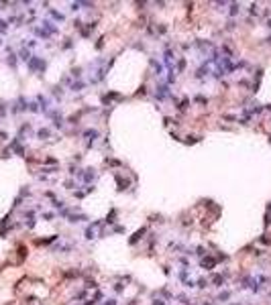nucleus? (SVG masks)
Returning a JSON list of instances; mask_svg holds the SVG:
<instances>
[{
    "label": "nucleus",
    "mask_w": 271,
    "mask_h": 305,
    "mask_svg": "<svg viewBox=\"0 0 271 305\" xmlns=\"http://www.w3.org/2000/svg\"><path fill=\"white\" fill-rule=\"evenodd\" d=\"M200 265H202V269H206V271H210V269H214V266H216V261H214V258H202V262H200Z\"/></svg>",
    "instance_id": "f257e3e1"
},
{
    "label": "nucleus",
    "mask_w": 271,
    "mask_h": 305,
    "mask_svg": "<svg viewBox=\"0 0 271 305\" xmlns=\"http://www.w3.org/2000/svg\"><path fill=\"white\" fill-rule=\"evenodd\" d=\"M143 234H145V228H141V230H137V232H135V236L131 238V244H135L139 240V238H143Z\"/></svg>",
    "instance_id": "f03ea898"
},
{
    "label": "nucleus",
    "mask_w": 271,
    "mask_h": 305,
    "mask_svg": "<svg viewBox=\"0 0 271 305\" xmlns=\"http://www.w3.org/2000/svg\"><path fill=\"white\" fill-rule=\"evenodd\" d=\"M212 283H214L216 287H222V285H224V277H222V275H214V279H212Z\"/></svg>",
    "instance_id": "7ed1b4c3"
},
{
    "label": "nucleus",
    "mask_w": 271,
    "mask_h": 305,
    "mask_svg": "<svg viewBox=\"0 0 271 305\" xmlns=\"http://www.w3.org/2000/svg\"><path fill=\"white\" fill-rule=\"evenodd\" d=\"M198 141H200V136H187V145H190V142H198Z\"/></svg>",
    "instance_id": "20e7f679"
},
{
    "label": "nucleus",
    "mask_w": 271,
    "mask_h": 305,
    "mask_svg": "<svg viewBox=\"0 0 271 305\" xmlns=\"http://www.w3.org/2000/svg\"><path fill=\"white\" fill-rule=\"evenodd\" d=\"M82 86H84V83H74V86H71V90H74V92H80V90H82Z\"/></svg>",
    "instance_id": "39448f33"
},
{
    "label": "nucleus",
    "mask_w": 271,
    "mask_h": 305,
    "mask_svg": "<svg viewBox=\"0 0 271 305\" xmlns=\"http://www.w3.org/2000/svg\"><path fill=\"white\" fill-rule=\"evenodd\" d=\"M206 285H208V281H206V279H200V281H198V287H200V289H204Z\"/></svg>",
    "instance_id": "423d86ee"
},
{
    "label": "nucleus",
    "mask_w": 271,
    "mask_h": 305,
    "mask_svg": "<svg viewBox=\"0 0 271 305\" xmlns=\"http://www.w3.org/2000/svg\"><path fill=\"white\" fill-rule=\"evenodd\" d=\"M228 295H230V293H228V291H224V293H220V297H218V299H228Z\"/></svg>",
    "instance_id": "0eeeda50"
},
{
    "label": "nucleus",
    "mask_w": 271,
    "mask_h": 305,
    "mask_svg": "<svg viewBox=\"0 0 271 305\" xmlns=\"http://www.w3.org/2000/svg\"><path fill=\"white\" fill-rule=\"evenodd\" d=\"M114 289H116V293H120V291H123V283H116V285H114Z\"/></svg>",
    "instance_id": "6e6552de"
},
{
    "label": "nucleus",
    "mask_w": 271,
    "mask_h": 305,
    "mask_svg": "<svg viewBox=\"0 0 271 305\" xmlns=\"http://www.w3.org/2000/svg\"><path fill=\"white\" fill-rule=\"evenodd\" d=\"M145 94H147V92H145V86H141V90L137 92V96H145Z\"/></svg>",
    "instance_id": "1a4fd4ad"
},
{
    "label": "nucleus",
    "mask_w": 271,
    "mask_h": 305,
    "mask_svg": "<svg viewBox=\"0 0 271 305\" xmlns=\"http://www.w3.org/2000/svg\"><path fill=\"white\" fill-rule=\"evenodd\" d=\"M39 136L43 138V136H49V130H39Z\"/></svg>",
    "instance_id": "9d476101"
},
{
    "label": "nucleus",
    "mask_w": 271,
    "mask_h": 305,
    "mask_svg": "<svg viewBox=\"0 0 271 305\" xmlns=\"http://www.w3.org/2000/svg\"><path fill=\"white\" fill-rule=\"evenodd\" d=\"M153 305H165V303H163L161 299H155V301H153Z\"/></svg>",
    "instance_id": "9b49d317"
},
{
    "label": "nucleus",
    "mask_w": 271,
    "mask_h": 305,
    "mask_svg": "<svg viewBox=\"0 0 271 305\" xmlns=\"http://www.w3.org/2000/svg\"><path fill=\"white\" fill-rule=\"evenodd\" d=\"M267 27H269V29H271V19H269V20H267Z\"/></svg>",
    "instance_id": "f8f14e48"
},
{
    "label": "nucleus",
    "mask_w": 271,
    "mask_h": 305,
    "mask_svg": "<svg viewBox=\"0 0 271 305\" xmlns=\"http://www.w3.org/2000/svg\"><path fill=\"white\" fill-rule=\"evenodd\" d=\"M267 43H269V45H271V37H269V39H267Z\"/></svg>",
    "instance_id": "ddd939ff"
}]
</instances>
